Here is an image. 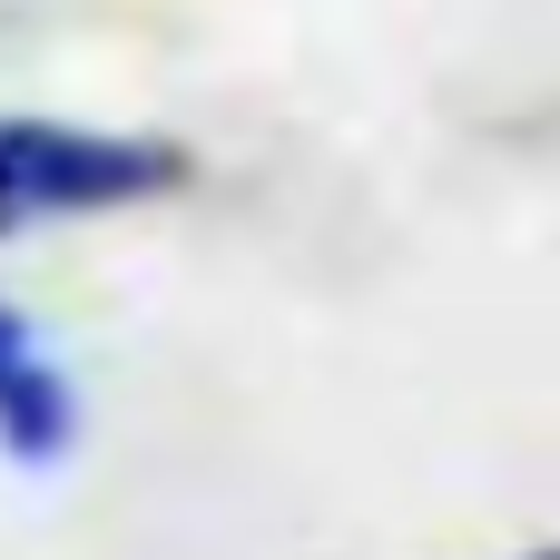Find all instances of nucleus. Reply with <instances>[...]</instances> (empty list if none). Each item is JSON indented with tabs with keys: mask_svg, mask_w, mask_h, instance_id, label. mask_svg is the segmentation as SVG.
Wrapping results in <instances>:
<instances>
[{
	"mask_svg": "<svg viewBox=\"0 0 560 560\" xmlns=\"http://www.w3.org/2000/svg\"><path fill=\"white\" fill-rule=\"evenodd\" d=\"M177 187V158L148 138H89V128H39L0 118V236L39 217H89V207H138Z\"/></svg>",
	"mask_w": 560,
	"mask_h": 560,
	"instance_id": "nucleus-1",
	"label": "nucleus"
},
{
	"mask_svg": "<svg viewBox=\"0 0 560 560\" xmlns=\"http://www.w3.org/2000/svg\"><path fill=\"white\" fill-rule=\"evenodd\" d=\"M532 560H541V551H532Z\"/></svg>",
	"mask_w": 560,
	"mask_h": 560,
	"instance_id": "nucleus-3",
	"label": "nucleus"
},
{
	"mask_svg": "<svg viewBox=\"0 0 560 560\" xmlns=\"http://www.w3.org/2000/svg\"><path fill=\"white\" fill-rule=\"evenodd\" d=\"M69 443H79V394L39 354V335L0 305V453L49 472V463H69Z\"/></svg>",
	"mask_w": 560,
	"mask_h": 560,
	"instance_id": "nucleus-2",
	"label": "nucleus"
}]
</instances>
